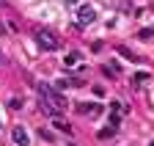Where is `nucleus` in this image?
I'll list each match as a JSON object with an SVG mask.
<instances>
[{
	"instance_id": "obj_1",
	"label": "nucleus",
	"mask_w": 154,
	"mask_h": 146,
	"mask_svg": "<svg viewBox=\"0 0 154 146\" xmlns=\"http://www.w3.org/2000/svg\"><path fill=\"white\" fill-rule=\"evenodd\" d=\"M36 88H38V94H42V99L52 102L55 107H66V97L61 94V91H55L52 85H47V83H38Z\"/></svg>"
},
{
	"instance_id": "obj_2",
	"label": "nucleus",
	"mask_w": 154,
	"mask_h": 146,
	"mask_svg": "<svg viewBox=\"0 0 154 146\" xmlns=\"http://www.w3.org/2000/svg\"><path fill=\"white\" fill-rule=\"evenodd\" d=\"M36 42H38V47H42V50H58V39H55L50 30H44V28L36 30Z\"/></svg>"
},
{
	"instance_id": "obj_3",
	"label": "nucleus",
	"mask_w": 154,
	"mask_h": 146,
	"mask_svg": "<svg viewBox=\"0 0 154 146\" xmlns=\"http://www.w3.org/2000/svg\"><path fill=\"white\" fill-rule=\"evenodd\" d=\"M91 22H96V11H94V6H80L77 8V25H91Z\"/></svg>"
},
{
	"instance_id": "obj_4",
	"label": "nucleus",
	"mask_w": 154,
	"mask_h": 146,
	"mask_svg": "<svg viewBox=\"0 0 154 146\" xmlns=\"http://www.w3.org/2000/svg\"><path fill=\"white\" fill-rule=\"evenodd\" d=\"M11 141H14L17 146H30V138H28V132H25V127H14V130H11Z\"/></svg>"
},
{
	"instance_id": "obj_5",
	"label": "nucleus",
	"mask_w": 154,
	"mask_h": 146,
	"mask_svg": "<svg viewBox=\"0 0 154 146\" xmlns=\"http://www.w3.org/2000/svg\"><path fill=\"white\" fill-rule=\"evenodd\" d=\"M99 110H102V107L96 105V102H91V105L88 102H80V105H77V113H99Z\"/></svg>"
},
{
	"instance_id": "obj_6",
	"label": "nucleus",
	"mask_w": 154,
	"mask_h": 146,
	"mask_svg": "<svg viewBox=\"0 0 154 146\" xmlns=\"http://www.w3.org/2000/svg\"><path fill=\"white\" fill-rule=\"evenodd\" d=\"M149 83V72H138V75L132 77V88H140V85H146Z\"/></svg>"
},
{
	"instance_id": "obj_7",
	"label": "nucleus",
	"mask_w": 154,
	"mask_h": 146,
	"mask_svg": "<svg viewBox=\"0 0 154 146\" xmlns=\"http://www.w3.org/2000/svg\"><path fill=\"white\" fill-rule=\"evenodd\" d=\"M77 61H80V52H69V55H66V58H63V66H66V69H69V66H74V64H77Z\"/></svg>"
},
{
	"instance_id": "obj_8",
	"label": "nucleus",
	"mask_w": 154,
	"mask_h": 146,
	"mask_svg": "<svg viewBox=\"0 0 154 146\" xmlns=\"http://www.w3.org/2000/svg\"><path fill=\"white\" fill-rule=\"evenodd\" d=\"M38 135H42V141H47V143H52V141H55V135H52L50 130H38Z\"/></svg>"
},
{
	"instance_id": "obj_9",
	"label": "nucleus",
	"mask_w": 154,
	"mask_h": 146,
	"mask_svg": "<svg viewBox=\"0 0 154 146\" xmlns=\"http://www.w3.org/2000/svg\"><path fill=\"white\" fill-rule=\"evenodd\" d=\"M119 52H121L124 58H129V61H138V58H140V55H132V52H129L127 47H119Z\"/></svg>"
},
{
	"instance_id": "obj_10",
	"label": "nucleus",
	"mask_w": 154,
	"mask_h": 146,
	"mask_svg": "<svg viewBox=\"0 0 154 146\" xmlns=\"http://www.w3.org/2000/svg\"><path fill=\"white\" fill-rule=\"evenodd\" d=\"M8 107H11V110H19V107H22V99H19V97L8 99Z\"/></svg>"
},
{
	"instance_id": "obj_11",
	"label": "nucleus",
	"mask_w": 154,
	"mask_h": 146,
	"mask_svg": "<svg viewBox=\"0 0 154 146\" xmlns=\"http://www.w3.org/2000/svg\"><path fill=\"white\" fill-rule=\"evenodd\" d=\"M151 33H154V30H149V28H143V30H140V39H151Z\"/></svg>"
},
{
	"instance_id": "obj_12",
	"label": "nucleus",
	"mask_w": 154,
	"mask_h": 146,
	"mask_svg": "<svg viewBox=\"0 0 154 146\" xmlns=\"http://www.w3.org/2000/svg\"><path fill=\"white\" fill-rule=\"evenodd\" d=\"M74 3H77V0H66V6H74Z\"/></svg>"
},
{
	"instance_id": "obj_13",
	"label": "nucleus",
	"mask_w": 154,
	"mask_h": 146,
	"mask_svg": "<svg viewBox=\"0 0 154 146\" xmlns=\"http://www.w3.org/2000/svg\"><path fill=\"white\" fill-rule=\"evenodd\" d=\"M0 130H3V121H0Z\"/></svg>"
},
{
	"instance_id": "obj_14",
	"label": "nucleus",
	"mask_w": 154,
	"mask_h": 146,
	"mask_svg": "<svg viewBox=\"0 0 154 146\" xmlns=\"http://www.w3.org/2000/svg\"><path fill=\"white\" fill-rule=\"evenodd\" d=\"M0 64H3V55H0Z\"/></svg>"
},
{
	"instance_id": "obj_15",
	"label": "nucleus",
	"mask_w": 154,
	"mask_h": 146,
	"mask_svg": "<svg viewBox=\"0 0 154 146\" xmlns=\"http://www.w3.org/2000/svg\"><path fill=\"white\" fill-rule=\"evenodd\" d=\"M149 146H154V141H151V143H149Z\"/></svg>"
}]
</instances>
